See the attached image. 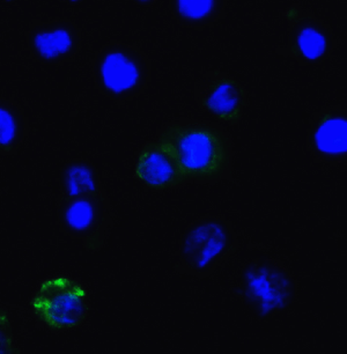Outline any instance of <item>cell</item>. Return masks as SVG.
Listing matches in <instances>:
<instances>
[{"instance_id": "obj_16", "label": "cell", "mask_w": 347, "mask_h": 354, "mask_svg": "<svg viewBox=\"0 0 347 354\" xmlns=\"http://www.w3.org/2000/svg\"><path fill=\"white\" fill-rule=\"evenodd\" d=\"M135 4L142 5V6H151L156 0H133Z\"/></svg>"}, {"instance_id": "obj_17", "label": "cell", "mask_w": 347, "mask_h": 354, "mask_svg": "<svg viewBox=\"0 0 347 354\" xmlns=\"http://www.w3.org/2000/svg\"><path fill=\"white\" fill-rule=\"evenodd\" d=\"M59 1H64V3H68V4L77 5L80 4L82 0H59Z\"/></svg>"}, {"instance_id": "obj_12", "label": "cell", "mask_w": 347, "mask_h": 354, "mask_svg": "<svg viewBox=\"0 0 347 354\" xmlns=\"http://www.w3.org/2000/svg\"><path fill=\"white\" fill-rule=\"evenodd\" d=\"M59 183L66 198L87 192L100 194L97 170L93 163L86 160H75L66 163L62 168Z\"/></svg>"}, {"instance_id": "obj_8", "label": "cell", "mask_w": 347, "mask_h": 354, "mask_svg": "<svg viewBox=\"0 0 347 354\" xmlns=\"http://www.w3.org/2000/svg\"><path fill=\"white\" fill-rule=\"evenodd\" d=\"M64 232L75 238H88L99 230L104 220V203L100 194L87 192L63 197L58 211Z\"/></svg>"}, {"instance_id": "obj_7", "label": "cell", "mask_w": 347, "mask_h": 354, "mask_svg": "<svg viewBox=\"0 0 347 354\" xmlns=\"http://www.w3.org/2000/svg\"><path fill=\"white\" fill-rule=\"evenodd\" d=\"M28 46L37 61L43 64H58L78 53L80 34L71 22L42 24L29 32Z\"/></svg>"}, {"instance_id": "obj_10", "label": "cell", "mask_w": 347, "mask_h": 354, "mask_svg": "<svg viewBox=\"0 0 347 354\" xmlns=\"http://www.w3.org/2000/svg\"><path fill=\"white\" fill-rule=\"evenodd\" d=\"M331 49V34L315 19L302 18L292 30V53L305 64L322 63L329 56Z\"/></svg>"}, {"instance_id": "obj_2", "label": "cell", "mask_w": 347, "mask_h": 354, "mask_svg": "<svg viewBox=\"0 0 347 354\" xmlns=\"http://www.w3.org/2000/svg\"><path fill=\"white\" fill-rule=\"evenodd\" d=\"M295 294L297 287L290 273L270 261L249 263L242 271L238 295L257 319L286 310L294 301Z\"/></svg>"}, {"instance_id": "obj_4", "label": "cell", "mask_w": 347, "mask_h": 354, "mask_svg": "<svg viewBox=\"0 0 347 354\" xmlns=\"http://www.w3.org/2000/svg\"><path fill=\"white\" fill-rule=\"evenodd\" d=\"M32 309L36 319L53 331L73 329L87 319V294L75 280L55 277L41 283L34 294Z\"/></svg>"}, {"instance_id": "obj_14", "label": "cell", "mask_w": 347, "mask_h": 354, "mask_svg": "<svg viewBox=\"0 0 347 354\" xmlns=\"http://www.w3.org/2000/svg\"><path fill=\"white\" fill-rule=\"evenodd\" d=\"M25 118L19 108L8 100L0 99V151L17 149L25 137Z\"/></svg>"}, {"instance_id": "obj_18", "label": "cell", "mask_w": 347, "mask_h": 354, "mask_svg": "<svg viewBox=\"0 0 347 354\" xmlns=\"http://www.w3.org/2000/svg\"><path fill=\"white\" fill-rule=\"evenodd\" d=\"M5 1H15V0H5Z\"/></svg>"}, {"instance_id": "obj_3", "label": "cell", "mask_w": 347, "mask_h": 354, "mask_svg": "<svg viewBox=\"0 0 347 354\" xmlns=\"http://www.w3.org/2000/svg\"><path fill=\"white\" fill-rule=\"evenodd\" d=\"M93 70L100 91L116 101L137 95L149 79L145 58L124 44L104 46L97 53Z\"/></svg>"}, {"instance_id": "obj_13", "label": "cell", "mask_w": 347, "mask_h": 354, "mask_svg": "<svg viewBox=\"0 0 347 354\" xmlns=\"http://www.w3.org/2000/svg\"><path fill=\"white\" fill-rule=\"evenodd\" d=\"M225 0H170L174 17L181 25L200 28L219 18Z\"/></svg>"}, {"instance_id": "obj_9", "label": "cell", "mask_w": 347, "mask_h": 354, "mask_svg": "<svg viewBox=\"0 0 347 354\" xmlns=\"http://www.w3.org/2000/svg\"><path fill=\"white\" fill-rule=\"evenodd\" d=\"M309 145L319 159L345 161L347 156V118L344 110H329L312 127Z\"/></svg>"}, {"instance_id": "obj_1", "label": "cell", "mask_w": 347, "mask_h": 354, "mask_svg": "<svg viewBox=\"0 0 347 354\" xmlns=\"http://www.w3.org/2000/svg\"><path fill=\"white\" fill-rule=\"evenodd\" d=\"M169 146L182 169L196 181H213L229 165L226 136L206 124H174L160 136Z\"/></svg>"}, {"instance_id": "obj_15", "label": "cell", "mask_w": 347, "mask_h": 354, "mask_svg": "<svg viewBox=\"0 0 347 354\" xmlns=\"http://www.w3.org/2000/svg\"><path fill=\"white\" fill-rule=\"evenodd\" d=\"M8 352H15V347L12 346L11 322L8 313L0 309V353Z\"/></svg>"}, {"instance_id": "obj_6", "label": "cell", "mask_w": 347, "mask_h": 354, "mask_svg": "<svg viewBox=\"0 0 347 354\" xmlns=\"http://www.w3.org/2000/svg\"><path fill=\"white\" fill-rule=\"evenodd\" d=\"M135 177L147 188L163 192L178 187L191 178L162 140L146 144L135 161Z\"/></svg>"}, {"instance_id": "obj_5", "label": "cell", "mask_w": 347, "mask_h": 354, "mask_svg": "<svg viewBox=\"0 0 347 354\" xmlns=\"http://www.w3.org/2000/svg\"><path fill=\"white\" fill-rule=\"evenodd\" d=\"M233 236L223 220H199L185 230L181 242L183 262L196 272H207L229 252Z\"/></svg>"}, {"instance_id": "obj_11", "label": "cell", "mask_w": 347, "mask_h": 354, "mask_svg": "<svg viewBox=\"0 0 347 354\" xmlns=\"http://www.w3.org/2000/svg\"><path fill=\"white\" fill-rule=\"evenodd\" d=\"M202 106L228 124H236L245 106V91L234 79L221 77L209 86L203 96Z\"/></svg>"}]
</instances>
